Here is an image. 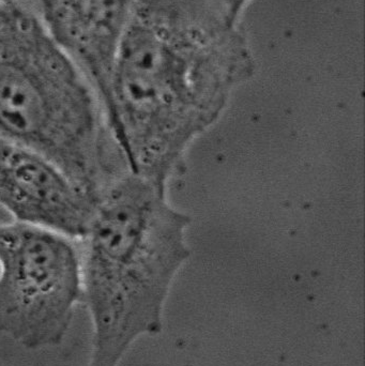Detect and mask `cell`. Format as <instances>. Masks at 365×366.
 <instances>
[{"mask_svg":"<svg viewBox=\"0 0 365 366\" xmlns=\"http://www.w3.org/2000/svg\"><path fill=\"white\" fill-rule=\"evenodd\" d=\"M98 202L51 159L0 141V208L14 223L81 241L91 225Z\"/></svg>","mask_w":365,"mask_h":366,"instance_id":"cell-5","label":"cell"},{"mask_svg":"<svg viewBox=\"0 0 365 366\" xmlns=\"http://www.w3.org/2000/svg\"><path fill=\"white\" fill-rule=\"evenodd\" d=\"M189 225L166 187L133 172L101 193L79 241L92 328L85 366H118L137 339L160 330L169 288L190 257Z\"/></svg>","mask_w":365,"mask_h":366,"instance_id":"cell-2","label":"cell"},{"mask_svg":"<svg viewBox=\"0 0 365 366\" xmlns=\"http://www.w3.org/2000/svg\"><path fill=\"white\" fill-rule=\"evenodd\" d=\"M250 1L251 0H225L227 6L233 11L234 14L239 17H241V15L244 14V9Z\"/></svg>","mask_w":365,"mask_h":366,"instance_id":"cell-7","label":"cell"},{"mask_svg":"<svg viewBox=\"0 0 365 366\" xmlns=\"http://www.w3.org/2000/svg\"><path fill=\"white\" fill-rule=\"evenodd\" d=\"M0 141L40 152L98 198L131 171L94 86L23 0H0Z\"/></svg>","mask_w":365,"mask_h":366,"instance_id":"cell-3","label":"cell"},{"mask_svg":"<svg viewBox=\"0 0 365 366\" xmlns=\"http://www.w3.org/2000/svg\"><path fill=\"white\" fill-rule=\"evenodd\" d=\"M83 305L79 241L0 224V335L27 350L59 345Z\"/></svg>","mask_w":365,"mask_h":366,"instance_id":"cell-4","label":"cell"},{"mask_svg":"<svg viewBox=\"0 0 365 366\" xmlns=\"http://www.w3.org/2000/svg\"><path fill=\"white\" fill-rule=\"evenodd\" d=\"M106 107L111 72L136 0H23ZM106 113V112H105Z\"/></svg>","mask_w":365,"mask_h":366,"instance_id":"cell-6","label":"cell"},{"mask_svg":"<svg viewBox=\"0 0 365 366\" xmlns=\"http://www.w3.org/2000/svg\"><path fill=\"white\" fill-rule=\"evenodd\" d=\"M225 0H136L118 51L107 119L131 171L166 187L186 150L255 74Z\"/></svg>","mask_w":365,"mask_h":366,"instance_id":"cell-1","label":"cell"}]
</instances>
